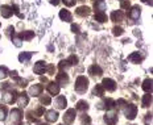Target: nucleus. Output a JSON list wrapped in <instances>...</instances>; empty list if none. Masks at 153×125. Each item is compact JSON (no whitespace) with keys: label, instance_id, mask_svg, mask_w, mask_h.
<instances>
[{"label":"nucleus","instance_id":"nucleus-1","mask_svg":"<svg viewBox=\"0 0 153 125\" xmlns=\"http://www.w3.org/2000/svg\"><path fill=\"white\" fill-rule=\"evenodd\" d=\"M87 88H89V79L83 75H79L75 80V91L79 93H83L87 91Z\"/></svg>","mask_w":153,"mask_h":125},{"label":"nucleus","instance_id":"nucleus-2","mask_svg":"<svg viewBox=\"0 0 153 125\" xmlns=\"http://www.w3.org/2000/svg\"><path fill=\"white\" fill-rule=\"evenodd\" d=\"M21 119H23V113L20 109H12L11 111V120H9V125H20Z\"/></svg>","mask_w":153,"mask_h":125},{"label":"nucleus","instance_id":"nucleus-3","mask_svg":"<svg viewBox=\"0 0 153 125\" xmlns=\"http://www.w3.org/2000/svg\"><path fill=\"white\" fill-rule=\"evenodd\" d=\"M124 114L128 120H135L137 114V107L133 105V104H127L125 109H124Z\"/></svg>","mask_w":153,"mask_h":125},{"label":"nucleus","instance_id":"nucleus-4","mask_svg":"<svg viewBox=\"0 0 153 125\" xmlns=\"http://www.w3.org/2000/svg\"><path fill=\"white\" fill-rule=\"evenodd\" d=\"M75 116H76L75 109H73V108L67 109V111L65 112V116H63V122H65L66 125L73 124V121L75 120Z\"/></svg>","mask_w":153,"mask_h":125},{"label":"nucleus","instance_id":"nucleus-5","mask_svg":"<svg viewBox=\"0 0 153 125\" xmlns=\"http://www.w3.org/2000/svg\"><path fill=\"white\" fill-rule=\"evenodd\" d=\"M102 86H103V88H104V90L110 91V92H112V91L116 90L115 80L110 79V78H104V79H103V82H102Z\"/></svg>","mask_w":153,"mask_h":125},{"label":"nucleus","instance_id":"nucleus-6","mask_svg":"<svg viewBox=\"0 0 153 125\" xmlns=\"http://www.w3.org/2000/svg\"><path fill=\"white\" fill-rule=\"evenodd\" d=\"M104 121L107 125H115L118 121V114L115 112H107L104 116Z\"/></svg>","mask_w":153,"mask_h":125},{"label":"nucleus","instance_id":"nucleus-7","mask_svg":"<svg viewBox=\"0 0 153 125\" xmlns=\"http://www.w3.org/2000/svg\"><path fill=\"white\" fill-rule=\"evenodd\" d=\"M33 71L36 72V74H44V72L46 71V62H44V61H38L36 65H34Z\"/></svg>","mask_w":153,"mask_h":125},{"label":"nucleus","instance_id":"nucleus-8","mask_svg":"<svg viewBox=\"0 0 153 125\" xmlns=\"http://www.w3.org/2000/svg\"><path fill=\"white\" fill-rule=\"evenodd\" d=\"M0 15L5 19H9L11 16L13 15V11H12V7L9 6H1L0 7Z\"/></svg>","mask_w":153,"mask_h":125},{"label":"nucleus","instance_id":"nucleus-9","mask_svg":"<svg viewBox=\"0 0 153 125\" xmlns=\"http://www.w3.org/2000/svg\"><path fill=\"white\" fill-rule=\"evenodd\" d=\"M59 90H61V86L58 84L57 82H52L49 83V86H47V91H49V93H52V95H58L59 93Z\"/></svg>","mask_w":153,"mask_h":125},{"label":"nucleus","instance_id":"nucleus-10","mask_svg":"<svg viewBox=\"0 0 153 125\" xmlns=\"http://www.w3.org/2000/svg\"><path fill=\"white\" fill-rule=\"evenodd\" d=\"M66 104H67V100H66L65 96H58L54 100V105H55V108H58V109H63L66 107Z\"/></svg>","mask_w":153,"mask_h":125},{"label":"nucleus","instance_id":"nucleus-11","mask_svg":"<svg viewBox=\"0 0 153 125\" xmlns=\"http://www.w3.org/2000/svg\"><path fill=\"white\" fill-rule=\"evenodd\" d=\"M42 92V86L41 84H33L29 88V95L30 96H38Z\"/></svg>","mask_w":153,"mask_h":125},{"label":"nucleus","instance_id":"nucleus-12","mask_svg":"<svg viewBox=\"0 0 153 125\" xmlns=\"http://www.w3.org/2000/svg\"><path fill=\"white\" fill-rule=\"evenodd\" d=\"M140 15H141V9H140L139 6H133L132 7V9L129 11V17L133 20H137L140 17Z\"/></svg>","mask_w":153,"mask_h":125},{"label":"nucleus","instance_id":"nucleus-13","mask_svg":"<svg viewBox=\"0 0 153 125\" xmlns=\"http://www.w3.org/2000/svg\"><path fill=\"white\" fill-rule=\"evenodd\" d=\"M15 100H16V92H15V91L7 92L4 95V98H3V101H4V103H7V104H12Z\"/></svg>","mask_w":153,"mask_h":125},{"label":"nucleus","instance_id":"nucleus-14","mask_svg":"<svg viewBox=\"0 0 153 125\" xmlns=\"http://www.w3.org/2000/svg\"><path fill=\"white\" fill-rule=\"evenodd\" d=\"M123 19H124V13L121 11H113L112 13H111V20L115 22L123 21Z\"/></svg>","mask_w":153,"mask_h":125},{"label":"nucleus","instance_id":"nucleus-15","mask_svg":"<svg viewBox=\"0 0 153 125\" xmlns=\"http://www.w3.org/2000/svg\"><path fill=\"white\" fill-rule=\"evenodd\" d=\"M59 19L62 20V21L70 22L71 21V13L67 11V9H61L59 11Z\"/></svg>","mask_w":153,"mask_h":125},{"label":"nucleus","instance_id":"nucleus-16","mask_svg":"<svg viewBox=\"0 0 153 125\" xmlns=\"http://www.w3.org/2000/svg\"><path fill=\"white\" fill-rule=\"evenodd\" d=\"M69 82V77L65 74V72H59L57 75V83L59 86H66V83Z\"/></svg>","mask_w":153,"mask_h":125},{"label":"nucleus","instance_id":"nucleus-17","mask_svg":"<svg viewBox=\"0 0 153 125\" xmlns=\"http://www.w3.org/2000/svg\"><path fill=\"white\" fill-rule=\"evenodd\" d=\"M89 72H90L91 75H94V77H100V75L103 74L102 69H100L98 65H92V66L89 69Z\"/></svg>","mask_w":153,"mask_h":125},{"label":"nucleus","instance_id":"nucleus-18","mask_svg":"<svg viewBox=\"0 0 153 125\" xmlns=\"http://www.w3.org/2000/svg\"><path fill=\"white\" fill-rule=\"evenodd\" d=\"M57 119H58V113L55 111H53V109H50V111H47L46 112V120L49 122H54V121H57Z\"/></svg>","mask_w":153,"mask_h":125},{"label":"nucleus","instance_id":"nucleus-19","mask_svg":"<svg viewBox=\"0 0 153 125\" xmlns=\"http://www.w3.org/2000/svg\"><path fill=\"white\" fill-rule=\"evenodd\" d=\"M90 11H91V9H90L89 7L83 6V7H79V8H76L75 12H76V15H78V16H89Z\"/></svg>","mask_w":153,"mask_h":125},{"label":"nucleus","instance_id":"nucleus-20","mask_svg":"<svg viewBox=\"0 0 153 125\" xmlns=\"http://www.w3.org/2000/svg\"><path fill=\"white\" fill-rule=\"evenodd\" d=\"M141 104L144 108H147V107H149L150 104H152V95H150V92H147V95H144Z\"/></svg>","mask_w":153,"mask_h":125},{"label":"nucleus","instance_id":"nucleus-21","mask_svg":"<svg viewBox=\"0 0 153 125\" xmlns=\"http://www.w3.org/2000/svg\"><path fill=\"white\" fill-rule=\"evenodd\" d=\"M28 103H29V98L26 96V93H21L20 95V98H18V105L20 107H26L28 105Z\"/></svg>","mask_w":153,"mask_h":125},{"label":"nucleus","instance_id":"nucleus-22","mask_svg":"<svg viewBox=\"0 0 153 125\" xmlns=\"http://www.w3.org/2000/svg\"><path fill=\"white\" fill-rule=\"evenodd\" d=\"M128 61L132 63H139V62H141V57L139 53H132L131 55H128Z\"/></svg>","mask_w":153,"mask_h":125},{"label":"nucleus","instance_id":"nucleus-23","mask_svg":"<svg viewBox=\"0 0 153 125\" xmlns=\"http://www.w3.org/2000/svg\"><path fill=\"white\" fill-rule=\"evenodd\" d=\"M142 90L145 92H152V79H145L142 82Z\"/></svg>","mask_w":153,"mask_h":125},{"label":"nucleus","instance_id":"nucleus-24","mask_svg":"<svg viewBox=\"0 0 153 125\" xmlns=\"http://www.w3.org/2000/svg\"><path fill=\"white\" fill-rule=\"evenodd\" d=\"M95 20L99 22H106L107 21V15L104 13V12H96V15H95Z\"/></svg>","mask_w":153,"mask_h":125},{"label":"nucleus","instance_id":"nucleus-25","mask_svg":"<svg viewBox=\"0 0 153 125\" xmlns=\"http://www.w3.org/2000/svg\"><path fill=\"white\" fill-rule=\"evenodd\" d=\"M76 109H79V111H87L89 109V103L84 100H79L76 103Z\"/></svg>","mask_w":153,"mask_h":125},{"label":"nucleus","instance_id":"nucleus-26","mask_svg":"<svg viewBox=\"0 0 153 125\" xmlns=\"http://www.w3.org/2000/svg\"><path fill=\"white\" fill-rule=\"evenodd\" d=\"M33 37H34V33L30 32V30H28V32H23V33L20 34V38H21V40H26V41H28V40H32Z\"/></svg>","mask_w":153,"mask_h":125},{"label":"nucleus","instance_id":"nucleus-27","mask_svg":"<svg viewBox=\"0 0 153 125\" xmlns=\"http://www.w3.org/2000/svg\"><path fill=\"white\" fill-rule=\"evenodd\" d=\"M30 58H32V53H29V51H26V53H21L20 55H18V61L20 62H26V61H29Z\"/></svg>","mask_w":153,"mask_h":125},{"label":"nucleus","instance_id":"nucleus-28","mask_svg":"<svg viewBox=\"0 0 153 125\" xmlns=\"http://www.w3.org/2000/svg\"><path fill=\"white\" fill-rule=\"evenodd\" d=\"M103 93H104V88H103V86H102V84H96V86H95V88H94V95L102 96Z\"/></svg>","mask_w":153,"mask_h":125},{"label":"nucleus","instance_id":"nucleus-29","mask_svg":"<svg viewBox=\"0 0 153 125\" xmlns=\"http://www.w3.org/2000/svg\"><path fill=\"white\" fill-rule=\"evenodd\" d=\"M104 104H106V108L107 109H112L113 107L116 105V101L112 100V99H107V100L104 101Z\"/></svg>","mask_w":153,"mask_h":125},{"label":"nucleus","instance_id":"nucleus-30","mask_svg":"<svg viewBox=\"0 0 153 125\" xmlns=\"http://www.w3.org/2000/svg\"><path fill=\"white\" fill-rule=\"evenodd\" d=\"M112 33H113V36H116V37H119V36H121L124 33V29L121 27H115L112 29Z\"/></svg>","mask_w":153,"mask_h":125},{"label":"nucleus","instance_id":"nucleus-31","mask_svg":"<svg viewBox=\"0 0 153 125\" xmlns=\"http://www.w3.org/2000/svg\"><path fill=\"white\" fill-rule=\"evenodd\" d=\"M95 9L98 12H103L106 9V4L104 1H99V3H95Z\"/></svg>","mask_w":153,"mask_h":125},{"label":"nucleus","instance_id":"nucleus-32","mask_svg":"<svg viewBox=\"0 0 153 125\" xmlns=\"http://www.w3.org/2000/svg\"><path fill=\"white\" fill-rule=\"evenodd\" d=\"M66 61H67L69 66H73V65H76V63H78V57L70 55V57H69V59H66Z\"/></svg>","mask_w":153,"mask_h":125},{"label":"nucleus","instance_id":"nucleus-33","mask_svg":"<svg viewBox=\"0 0 153 125\" xmlns=\"http://www.w3.org/2000/svg\"><path fill=\"white\" fill-rule=\"evenodd\" d=\"M41 103L44 104V105H49V104L52 103V99L47 95H44V96H41Z\"/></svg>","mask_w":153,"mask_h":125},{"label":"nucleus","instance_id":"nucleus-34","mask_svg":"<svg viewBox=\"0 0 153 125\" xmlns=\"http://www.w3.org/2000/svg\"><path fill=\"white\" fill-rule=\"evenodd\" d=\"M8 77V70L5 67H0V79H5Z\"/></svg>","mask_w":153,"mask_h":125},{"label":"nucleus","instance_id":"nucleus-35","mask_svg":"<svg viewBox=\"0 0 153 125\" xmlns=\"http://www.w3.org/2000/svg\"><path fill=\"white\" fill-rule=\"evenodd\" d=\"M29 114H36V116H42L44 114V107H40L38 109H36L34 112H29Z\"/></svg>","mask_w":153,"mask_h":125},{"label":"nucleus","instance_id":"nucleus-36","mask_svg":"<svg viewBox=\"0 0 153 125\" xmlns=\"http://www.w3.org/2000/svg\"><path fill=\"white\" fill-rule=\"evenodd\" d=\"M81 121H82V124H86V125H89L90 122H91V119H90L87 114H82V117H81Z\"/></svg>","mask_w":153,"mask_h":125},{"label":"nucleus","instance_id":"nucleus-37","mask_svg":"<svg viewBox=\"0 0 153 125\" xmlns=\"http://www.w3.org/2000/svg\"><path fill=\"white\" fill-rule=\"evenodd\" d=\"M12 42L15 44V46H17V48H20V46L23 45V41H21V38H16V37H13V38H12Z\"/></svg>","mask_w":153,"mask_h":125},{"label":"nucleus","instance_id":"nucleus-38","mask_svg":"<svg viewBox=\"0 0 153 125\" xmlns=\"http://www.w3.org/2000/svg\"><path fill=\"white\" fill-rule=\"evenodd\" d=\"M62 1H63V4H65L66 7H73V6H75L76 0H62Z\"/></svg>","mask_w":153,"mask_h":125},{"label":"nucleus","instance_id":"nucleus-39","mask_svg":"<svg viewBox=\"0 0 153 125\" xmlns=\"http://www.w3.org/2000/svg\"><path fill=\"white\" fill-rule=\"evenodd\" d=\"M5 114H7V109L3 107V108H0V120H5Z\"/></svg>","mask_w":153,"mask_h":125},{"label":"nucleus","instance_id":"nucleus-40","mask_svg":"<svg viewBox=\"0 0 153 125\" xmlns=\"http://www.w3.org/2000/svg\"><path fill=\"white\" fill-rule=\"evenodd\" d=\"M129 0H121V8H129Z\"/></svg>","mask_w":153,"mask_h":125},{"label":"nucleus","instance_id":"nucleus-41","mask_svg":"<svg viewBox=\"0 0 153 125\" xmlns=\"http://www.w3.org/2000/svg\"><path fill=\"white\" fill-rule=\"evenodd\" d=\"M71 30H73L74 33H79V27L78 25H75V24H73L71 25Z\"/></svg>","mask_w":153,"mask_h":125},{"label":"nucleus","instance_id":"nucleus-42","mask_svg":"<svg viewBox=\"0 0 153 125\" xmlns=\"http://www.w3.org/2000/svg\"><path fill=\"white\" fill-rule=\"evenodd\" d=\"M12 11H13V13L18 15V17H23L20 13H18V7H17V6H13V7H12Z\"/></svg>","mask_w":153,"mask_h":125},{"label":"nucleus","instance_id":"nucleus-43","mask_svg":"<svg viewBox=\"0 0 153 125\" xmlns=\"http://www.w3.org/2000/svg\"><path fill=\"white\" fill-rule=\"evenodd\" d=\"M69 66V63H67V61H61V63H59V67L61 69H65V67H67Z\"/></svg>","mask_w":153,"mask_h":125},{"label":"nucleus","instance_id":"nucleus-44","mask_svg":"<svg viewBox=\"0 0 153 125\" xmlns=\"http://www.w3.org/2000/svg\"><path fill=\"white\" fill-rule=\"evenodd\" d=\"M47 71H49L50 74H53V72H54V66H49L47 67Z\"/></svg>","mask_w":153,"mask_h":125},{"label":"nucleus","instance_id":"nucleus-45","mask_svg":"<svg viewBox=\"0 0 153 125\" xmlns=\"http://www.w3.org/2000/svg\"><path fill=\"white\" fill-rule=\"evenodd\" d=\"M59 1H61V0H52V4H53V6H58Z\"/></svg>","mask_w":153,"mask_h":125},{"label":"nucleus","instance_id":"nucleus-46","mask_svg":"<svg viewBox=\"0 0 153 125\" xmlns=\"http://www.w3.org/2000/svg\"><path fill=\"white\" fill-rule=\"evenodd\" d=\"M94 3H99V1H104V0H92Z\"/></svg>","mask_w":153,"mask_h":125},{"label":"nucleus","instance_id":"nucleus-47","mask_svg":"<svg viewBox=\"0 0 153 125\" xmlns=\"http://www.w3.org/2000/svg\"><path fill=\"white\" fill-rule=\"evenodd\" d=\"M20 125H21V124H20ZM23 125H29V124H23Z\"/></svg>","mask_w":153,"mask_h":125},{"label":"nucleus","instance_id":"nucleus-48","mask_svg":"<svg viewBox=\"0 0 153 125\" xmlns=\"http://www.w3.org/2000/svg\"><path fill=\"white\" fill-rule=\"evenodd\" d=\"M120 1H121V0H120Z\"/></svg>","mask_w":153,"mask_h":125}]
</instances>
